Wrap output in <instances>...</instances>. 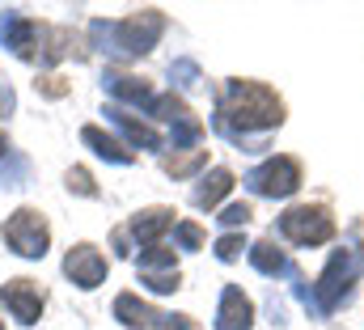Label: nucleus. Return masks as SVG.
Returning a JSON list of instances; mask_svg holds the SVG:
<instances>
[{
	"mask_svg": "<svg viewBox=\"0 0 364 330\" xmlns=\"http://www.w3.org/2000/svg\"><path fill=\"white\" fill-rule=\"evenodd\" d=\"M284 123V102L259 81H229L216 106V132H225L233 144L246 149V132H267Z\"/></svg>",
	"mask_w": 364,
	"mask_h": 330,
	"instance_id": "f257e3e1",
	"label": "nucleus"
},
{
	"mask_svg": "<svg viewBox=\"0 0 364 330\" xmlns=\"http://www.w3.org/2000/svg\"><path fill=\"white\" fill-rule=\"evenodd\" d=\"M68 43L73 34L68 30H55V26H43L17 9H9L0 17V47H9L17 60H30V64H55L60 55H68Z\"/></svg>",
	"mask_w": 364,
	"mask_h": 330,
	"instance_id": "f03ea898",
	"label": "nucleus"
},
{
	"mask_svg": "<svg viewBox=\"0 0 364 330\" xmlns=\"http://www.w3.org/2000/svg\"><path fill=\"white\" fill-rule=\"evenodd\" d=\"M161 34H166V17L157 9H140V13H132V17L114 21V26L93 21V38L106 43L102 51H110L114 60H140V55H149Z\"/></svg>",
	"mask_w": 364,
	"mask_h": 330,
	"instance_id": "7ed1b4c3",
	"label": "nucleus"
},
{
	"mask_svg": "<svg viewBox=\"0 0 364 330\" xmlns=\"http://www.w3.org/2000/svg\"><path fill=\"white\" fill-rule=\"evenodd\" d=\"M360 271H364V258L356 254V250H335V258L326 262V271H322L318 284L309 288V305L322 309V314H331V309L348 297V288L356 284Z\"/></svg>",
	"mask_w": 364,
	"mask_h": 330,
	"instance_id": "20e7f679",
	"label": "nucleus"
},
{
	"mask_svg": "<svg viewBox=\"0 0 364 330\" xmlns=\"http://www.w3.org/2000/svg\"><path fill=\"white\" fill-rule=\"evenodd\" d=\"M279 233L292 246H322L335 238V216L322 203H301V208H288L279 216Z\"/></svg>",
	"mask_w": 364,
	"mask_h": 330,
	"instance_id": "39448f33",
	"label": "nucleus"
},
{
	"mask_svg": "<svg viewBox=\"0 0 364 330\" xmlns=\"http://www.w3.org/2000/svg\"><path fill=\"white\" fill-rule=\"evenodd\" d=\"M4 242H9L13 254H21V258H43L47 246H51V229H47L43 212L17 208V212L4 220Z\"/></svg>",
	"mask_w": 364,
	"mask_h": 330,
	"instance_id": "423d86ee",
	"label": "nucleus"
},
{
	"mask_svg": "<svg viewBox=\"0 0 364 330\" xmlns=\"http://www.w3.org/2000/svg\"><path fill=\"white\" fill-rule=\"evenodd\" d=\"M246 186L267 199H288L301 186V161L296 157H267L259 169L246 174Z\"/></svg>",
	"mask_w": 364,
	"mask_h": 330,
	"instance_id": "0eeeda50",
	"label": "nucleus"
},
{
	"mask_svg": "<svg viewBox=\"0 0 364 330\" xmlns=\"http://www.w3.org/2000/svg\"><path fill=\"white\" fill-rule=\"evenodd\" d=\"M140 284L149 288V292H174L178 288V262H174V250L166 246H149L140 250Z\"/></svg>",
	"mask_w": 364,
	"mask_h": 330,
	"instance_id": "6e6552de",
	"label": "nucleus"
},
{
	"mask_svg": "<svg viewBox=\"0 0 364 330\" xmlns=\"http://www.w3.org/2000/svg\"><path fill=\"white\" fill-rule=\"evenodd\" d=\"M0 301H4V309L21 322V326H34L38 318H43V288L34 284V280H9L4 288H0Z\"/></svg>",
	"mask_w": 364,
	"mask_h": 330,
	"instance_id": "1a4fd4ad",
	"label": "nucleus"
},
{
	"mask_svg": "<svg viewBox=\"0 0 364 330\" xmlns=\"http://www.w3.org/2000/svg\"><path fill=\"white\" fill-rule=\"evenodd\" d=\"M153 119H166V123L174 127V144H182V149H186V144H195V140L203 136V123L191 115V106L178 102L174 93H166V97H157V102H153Z\"/></svg>",
	"mask_w": 364,
	"mask_h": 330,
	"instance_id": "9d476101",
	"label": "nucleus"
},
{
	"mask_svg": "<svg viewBox=\"0 0 364 330\" xmlns=\"http://www.w3.org/2000/svg\"><path fill=\"white\" fill-rule=\"evenodd\" d=\"M64 275H68L77 288H97V284L106 280V258H102V250H93L90 242L73 246L68 258H64Z\"/></svg>",
	"mask_w": 364,
	"mask_h": 330,
	"instance_id": "9b49d317",
	"label": "nucleus"
},
{
	"mask_svg": "<svg viewBox=\"0 0 364 330\" xmlns=\"http://www.w3.org/2000/svg\"><path fill=\"white\" fill-rule=\"evenodd\" d=\"M255 326V305L242 288H225L220 292V309H216V330H250Z\"/></svg>",
	"mask_w": 364,
	"mask_h": 330,
	"instance_id": "f8f14e48",
	"label": "nucleus"
},
{
	"mask_svg": "<svg viewBox=\"0 0 364 330\" xmlns=\"http://www.w3.org/2000/svg\"><path fill=\"white\" fill-rule=\"evenodd\" d=\"M114 318L123 322L127 330H161L166 322V314H157L149 301H140L136 292H123V297H114Z\"/></svg>",
	"mask_w": 364,
	"mask_h": 330,
	"instance_id": "ddd939ff",
	"label": "nucleus"
},
{
	"mask_svg": "<svg viewBox=\"0 0 364 330\" xmlns=\"http://www.w3.org/2000/svg\"><path fill=\"white\" fill-rule=\"evenodd\" d=\"M170 229H178V225H174V208H149V212L132 216V238H136L140 246H157Z\"/></svg>",
	"mask_w": 364,
	"mask_h": 330,
	"instance_id": "4468645a",
	"label": "nucleus"
},
{
	"mask_svg": "<svg viewBox=\"0 0 364 330\" xmlns=\"http://www.w3.org/2000/svg\"><path fill=\"white\" fill-rule=\"evenodd\" d=\"M102 85H106V93H114L119 102H132V106H144V110H153V102H157L153 85L140 81V77H127V73H106Z\"/></svg>",
	"mask_w": 364,
	"mask_h": 330,
	"instance_id": "2eb2a0df",
	"label": "nucleus"
},
{
	"mask_svg": "<svg viewBox=\"0 0 364 330\" xmlns=\"http://www.w3.org/2000/svg\"><path fill=\"white\" fill-rule=\"evenodd\" d=\"M106 115H110V123L136 144V149H161V132L153 127V123H144V119H136V115H127L123 106H106Z\"/></svg>",
	"mask_w": 364,
	"mask_h": 330,
	"instance_id": "dca6fc26",
	"label": "nucleus"
},
{
	"mask_svg": "<svg viewBox=\"0 0 364 330\" xmlns=\"http://www.w3.org/2000/svg\"><path fill=\"white\" fill-rule=\"evenodd\" d=\"M81 144H90L97 157H106V161H114V165H132L136 161V153L119 140V136H110V132H102V127H81Z\"/></svg>",
	"mask_w": 364,
	"mask_h": 330,
	"instance_id": "f3484780",
	"label": "nucleus"
},
{
	"mask_svg": "<svg viewBox=\"0 0 364 330\" xmlns=\"http://www.w3.org/2000/svg\"><path fill=\"white\" fill-rule=\"evenodd\" d=\"M250 262H255V271H263V275H292L296 267L288 262V254L275 246V242H259V246H250Z\"/></svg>",
	"mask_w": 364,
	"mask_h": 330,
	"instance_id": "a211bd4d",
	"label": "nucleus"
},
{
	"mask_svg": "<svg viewBox=\"0 0 364 330\" xmlns=\"http://www.w3.org/2000/svg\"><path fill=\"white\" fill-rule=\"evenodd\" d=\"M229 191H233V174H229V169H212V174L195 186V203H199V208H216Z\"/></svg>",
	"mask_w": 364,
	"mask_h": 330,
	"instance_id": "6ab92c4d",
	"label": "nucleus"
},
{
	"mask_svg": "<svg viewBox=\"0 0 364 330\" xmlns=\"http://www.w3.org/2000/svg\"><path fill=\"white\" fill-rule=\"evenodd\" d=\"M203 161H208V153H203V149H186V153H170V157L161 161V169H166L170 178H186V174H195Z\"/></svg>",
	"mask_w": 364,
	"mask_h": 330,
	"instance_id": "aec40b11",
	"label": "nucleus"
},
{
	"mask_svg": "<svg viewBox=\"0 0 364 330\" xmlns=\"http://www.w3.org/2000/svg\"><path fill=\"white\" fill-rule=\"evenodd\" d=\"M170 81L178 85V89H191V85L199 81V64L195 60H174L170 64Z\"/></svg>",
	"mask_w": 364,
	"mask_h": 330,
	"instance_id": "412c9836",
	"label": "nucleus"
},
{
	"mask_svg": "<svg viewBox=\"0 0 364 330\" xmlns=\"http://www.w3.org/2000/svg\"><path fill=\"white\" fill-rule=\"evenodd\" d=\"M242 250H246V238H242V233H225V238L216 242V258H220V262H233Z\"/></svg>",
	"mask_w": 364,
	"mask_h": 330,
	"instance_id": "4be33fe9",
	"label": "nucleus"
},
{
	"mask_svg": "<svg viewBox=\"0 0 364 330\" xmlns=\"http://www.w3.org/2000/svg\"><path fill=\"white\" fill-rule=\"evenodd\" d=\"M174 238H178L182 250H199V246H203V229H199L195 220H182L178 229H174Z\"/></svg>",
	"mask_w": 364,
	"mask_h": 330,
	"instance_id": "5701e85b",
	"label": "nucleus"
},
{
	"mask_svg": "<svg viewBox=\"0 0 364 330\" xmlns=\"http://www.w3.org/2000/svg\"><path fill=\"white\" fill-rule=\"evenodd\" d=\"M68 191H77V195H97V186H93V178H90V169H81V165H77V169H68Z\"/></svg>",
	"mask_w": 364,
	"mask_h": 330,
	"instance_id": "b1692460",
	"label": "nucleus"
},
{
	"mask_svg": "<svg viewBox=\"0 0 364 330\" xmlns=\"http://www.w3.org/2000/svg\"><path fill=\"white\" fill-rule=\"evenodd\" d=\"M250 216H255V212H250V203H229V208L220 212V225H229V229H233V225H246Z\"/></svg>",
	"mask_w": 364,
	"mask_h": 330,
	"instance_id": "393cba45",
	"label": "nucleus"
},
{
	"mask_svg": "<svg viewBox=\"0 0 364 330\" xmlns=\"http://www.w3.org/2000/svg\"><path fill=\"white\" fill-rule=\"evenodd\" d=\"M38 89H43L47 97H64V93H68V85L60 81V77H43V81H38Z\"/></svg>",
	"mask_w": 364,
	"mask_h": 330,
	"instance_id": "a878e982",
	"label": "nucleus"
},
{
	"mask_svg": "<svg viewBox=\"0 0 364 330\" xmlns=\"http://www.w3.org/2000/svg\"><path fill=\"white\" fill-rule=\"evenodd\" d=\"M161 330H199V322H195V318H186V314H170Z\"/></svg>",
	"mask_w": 364,
	"mask_h": 330,
	"instance_id": "bb28decb",
	"label": "nucleus"
},
{
	"mask_svg": "<svg viewBox=\"0 0 364 330\" xmlns=\"http://www.w3.org/2000/svg\"><path fill=\"white\" fill-rule=\"evenodd\" d=\"M9 149H13V144H9V136H4V132H0V161H4V157H9Z\"/></svg>",
	"mask_w": 364,
	"mask_h": 330,
	"instance_id": "cd10ccee",
	"label": "nucleus"
},
{
	"mask_svg": "<svg viewBox=\"0 0 364 330\" xmlns=\"http://www.w3.org/2000/svg\"><path fill=\"white\" fill-rule=\"evenodd\" d=\"M0 330H4V326H0Z\"/></svg>",
	"mask_w": 364,
	"mask_h": 330,
	"instance_id": "c85d7f7f",
	"label": "nucleus"
}]
</instances>
